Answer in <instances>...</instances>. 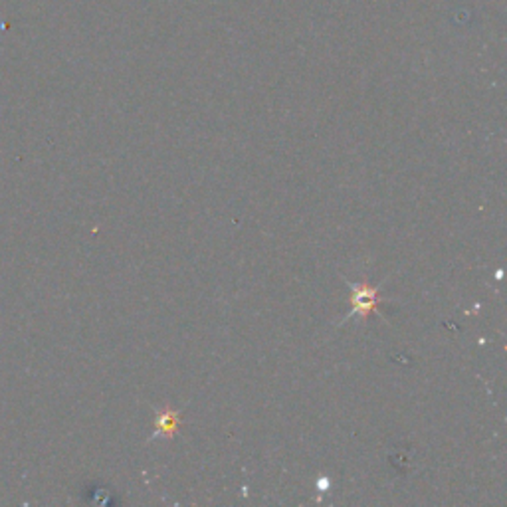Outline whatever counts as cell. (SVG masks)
Listing matches in <instances>:
<instances>
[{
  "label": "cell",
  "instance_id": "obj_2",
  "mask_svg": "<svg viewBox=\"0 0 507 507\" xmlns=\"http://www.w3.org/2000/svg\"><path fill=\"white\" fill-rule=\"evenodd\" d=\"M179 426H181V414L179 412H175L171 409L160 410V412H157V430H155L153 438H159V436L171 438L176 434ZM153 438H151V441H153Z\"/></svg>",
  "mask_w": 507,
  "mask_h": 507
},
{
  "label": "cell",
  "instance_id": "obj_1",
  "mask_svg": "<svg viewBox=\"0 0 507 507\" xmlns=\"http://www.w3.org/2000/svg\"><path fill=\"white\" fill-rule=\"evenodd\" d=\"M351 292V306L353 309L343 317L341 324L349 319H367L370 314L378 311V293L380 287H370L369 284H353L347 282Z\"/></svg>",
  "mask_w": 507,
  "mask_h": 507
}]
</instances>
